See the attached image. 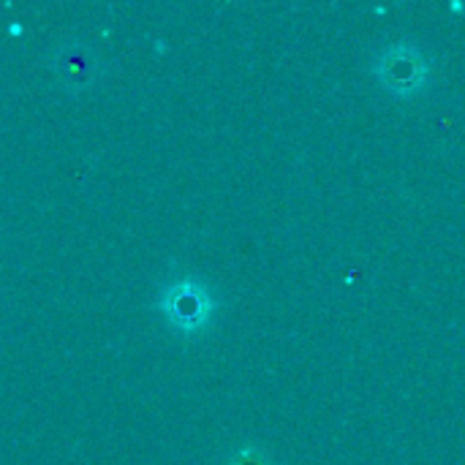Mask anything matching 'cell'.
<instances>
[{
  "label": "cell",
  "mask_w": 465,
  "mask_h": 465,
  "mask_svg": "<svg viewBox=\"0 0 465 465\" xmlns=\"http://www.w3.org/2000/svg\"><path fill=\"white\" fill-rule=\"evenodd\" d=\"M172 302H174V305H172L174 319H177L180 324H199L202 316H204V311H207L204 297L199 294V289H191V286L172 292Z\"/></svg>",
  "instance_id": "1"
}]
</instances>
